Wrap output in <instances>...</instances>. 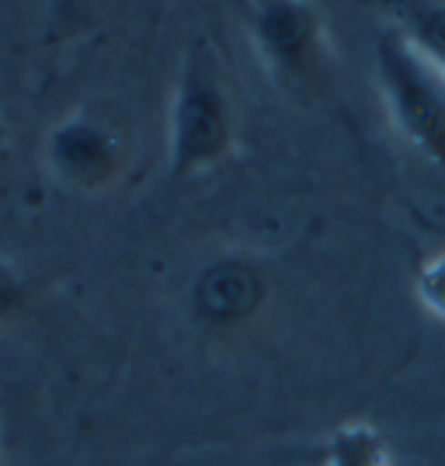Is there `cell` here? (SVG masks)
I'll use <instances>...</instances> for the list:
<instances>
[{"instance_id": "cell-9", "label": "cell", "mask_w": 445, "mask_h": 466, "mask_svg": "<svg viewBox=\"0 0 445 466\" xmlns=\"http://www.w3.org/2000/svg\"><path fill=\"white\" fill-rule=\"evenodd\" d=\"M4 143H7V126H4V118H0V150H4Z\"/></svg>"}, {"instance_id": "cell-8", "label": "cell", "mask_w": 445, "mask_h": 466, "mask_svg": "<svg viewBox=\"0 0 445 466\" xmlns=\"http://www.w3.org/2000/svg\"><path fill=\"white\" fill-rule=\"evenodd\" d=\"M414 296L431 317L445 320V251L431 254L414 275Z\"/></svg>"}, {"instance_id": "cell-3", "label": "cell", "mask_w": 445, "mask_h": 466, "mask_svg": "<svg viewBox=\"0 0 445 466\" xmlns=\"http://www.w3.org/2000/svg\"><path fill=\"white\" fill-rule=\"evenodd\" d=\"M248 32L254 53L278 87L296 95L328 91L334 49L313 0H251Z\"/></svg>"}, {"instance_id": "cell-5", "label": "cell", "mask_w": 445, "mask_h": 466, "mask_svg": "<svg viewBox=\"0 0 445 466\" xmlns=\"http://www.w3.org/2000/svg\"><path fill=\"white\" fill-rule=\"evenodd\" d=\"M389 25L445 70V0H383Z\"/></svg>"}, {"instance_id": "cell-4", "label": "cell", "mask_w": 445, "mask_h": 466, "mask_svg": "<svg viewBox=\"0 0 445 466\" xmlns=\"http://www.w3.org/2000/svg\"><path fill=\"white\" fill-rule=\"evenodd\" d=\"M122 160H126V147L116 129L84 112L63 118L46 139L49 171L77 192L108 188L122 171Z\"/></svg>"}, {"instance_id": "cell-6", "label": "cell", "mask_w": 445, "mask_h": 466, "mask_svg": "<svg viewBox=\"0 0 445 466\" xmlns=\"http://www.w3.org/2000/svg\"><path fill=\"white\" fill-rule=\"evenodd\" d=\"M328 466H393L389 446L372 425H345L328 446Z\"/></svg>"}, {"instance_id": "cell-2", "label": "cell", "mask_w": 445, "mask_h": 466, "mask_svg": "<svg viewBox=\"0 0 445 466\" xmlns=\"http://www.w3.org/2000/svg\"><path fill=\"white\" fill-rule=\"evenodd\" d=\"M376 87L397 137L445 171V70L393 25L376 35Z\"/></svg>"}, {"instance_id": "cell-1", "label": "cell", "mask_w": 445, "mask_h": 466, "mask_svg": "<svg viewBox=\"0 0 445 466\" xmlns=\"http://www.w3.org/2000/svg\"><path fill=\"white\" fill-rule=\"evenodd\" d=\"M233 150V101L213 46H188L167 108V164L175 177L219 167Z\"/></svg>"}, {"instance_id": "cell-7", "label": "cell", "mask_w": 445, "mask_h": 466, "mask_svg": "<svg viewBox=\"0 0 445 466\" xmlns=\"http://www.w3.org/2000/svg\"><path fill=\"white\" fill-rule=\"evenodd\" d=\"M28 307H32V282L7 258H0V328L18 320Z\"/></svg>"}]
</instances>
